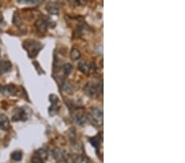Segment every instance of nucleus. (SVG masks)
Returning a JSON list of instances; mask_svg holds the SVG:
<instances>
[{
	"mask_svg": "<svg viewBox=\"0 0 185 163\" xmlns=\"http://www.w3.org/2000/svg\"><path fill=\"white\" fill-rule=\"evenodd\" d=\"M23 47L27 51V54L30 58H36L39 52L42 49L43 45L39 41L35 40H27L23 42Z\"/></svg>",
	"mask_w": 185,
	"mask_h": 163,
	"instance_id": "obj_1",
	"label": "nucleus"
},
{
	"mask_svg": "<svg viewBox=\"0 0 185 163\" xmlns=\"http://www.w3.org/2000/svg\"><path fill=\"white\" fill-rule=\"evenodd\" d=\"M87 119L96 127H100L103 125V111L99 107H92L87 114Z\"/></svg>",
	"mask_w": 185,
	"mask_h": 163,
	"instance_id": "obj_2",
	"label": "nucleus"
},
{
	"mask_svg": "<svg viewBox=\"0 0 185 163\" xmlns=\"http://www.w3.org/2000/svg\"><path fill=\"white\" fill-rule=\"evenodd\" d=\"M84 92L86 95L89 97H96L99 96V93H102L103 92V82L100 81V83H88L84 87Z\"/></svg>",
	"mask_w": 185,
	"mask_h": 163,
	"instance_id": "obj_3",
	"label": "nucleus"
},
{
	"mask_svg": "<svg viewBox=\"0 0 185 163\" xmlns=\"http://www.w3.org/2000/svg\"><path fill=\"white\" fill-rule=\"evenodd\" d=\"M72 119L74 123L78 125H83L87 121V115L85 113V110L82 107L72 108L71 113Z\"/></svg>",
	"mask_w": 185,
	"mask_h": 163,
	"instance_id": "obj_4",
	"label": "nucleus"
},
{
	"mask_svg": "<svg viewBox=\"0 0 185 163\" xmlns=\"http://www.w3.org/2000/svg\"><path fill=\"white\" fill-rule=\"evenodd\" d=\"M31 114V110L27 107L18 108L12 117V121H26Z\"/></svg>",
	"mask_w": 185,
	"mask_h": 163,
	"instance_id": "obj_5",
	"label": "nucleus"
},
{
	"mask_svg": "<svg viewBox=\"0 0 185 163\" xmlns=\"http://www.w3.org/2000/svg\"><path fill=\"white\" fill-rule=\"evenodd\" d=\"M53 156L56 161L59 163H67L69 161L68 156L66 155V152L61 148H56L53 151Z\"/></svg>",
	"mask_w": 185,
	"mask_h": 163,
	"instance_id": "obj_6",
	"label": "nucleus"
},
{
	"mask_svg": "<svg viewBox=\"0 0 185 163\" xmlns=\"http://www.w3.org/2000/svg\"><path fill=\"white\" fill-rule=\"evenodd\" d=\"M36 27L40 32H41V33H45V31H47V28H48V27H51V28H54V26L52 25V23L50 22L49 19L44 18V19H40V20H38L36 22Z\"/></svg>",
	"mask_w": 185,
	"mask_h": 163,
	"instance_id": "obj_7",
	"label": "nucleus"
},
{
	"mask_svg": "<svg viewBox=\"0 0 185 163\" xmlns=\"http://www.w3.org/2000/svg\"><path fill=\"white\" fill-rule=\"evenodd\" d=\"M58 97L54 94H52L49 96V101L51 102V107L49 108V111L50 115H54L57 114V112L59 110V106H58Z\"/></svg>",
	"mask_w": 185,
	"mask_h": 163,
	"instance_id": "obj_8",
	"label": "nucleus"
},
{
	"mask_svg": "<svg viewBox=\"0 0 185 163\" xmlns=\"http://www.w3.org/2000/svg\"><path fill=\"white\" fill-rule=\"evenodd\" d=\"M17 92H18V87L12 84H8L1 87V92L4 96H12L15 95Z\"/></svg>",
	"mask_w": 185,
	"mask_h": 163,
	"instance_id": "obj_9",
	"label": "nucleus"
},
{
	"mask_svg": "<svg viewBox=\"0 0 185 163\" xmlns=\"http://www.w3.org/2000/svg\"><path fill=\"white\" fill-rule=\"evenodd\" d=\"M46 10L49 14L57 15L59 12V5L58 3L49 2L46 5Z\"/></svg>",
	"mask_w": 185,
	"mask_h": 163,
	"instance_id": "obj_10",
	"label": "nucleus"
},
{
	"mask_svg": "<svg viewBox=\"0 0 185 163\" xmlns=\"http://www.w3.org/2000/svg\"><path fill=\"white\" fill-rule=\"evenodd\" d=\"M12 65L8 60H0V75L11 71Z\"/></svg>",
	"mask_w": 185,
	"mask_h": 163,
	"instance_id": "obj_11",
	"label": "nucleus"
},
{
	"mask_svg": "<svg viewBox=\"0 0 185 163\" xmlns=\"http://www.w3.org/2000/svg\"><path fill=\"white\" fill-rule=\"evenodd\" d=\"M0 129L4 131H7L10 129V121L8 117L3 114L0 115Z\"/></svg>",
	"mask_w": 185,
	"mask_h": 163,
	"instance_id": "obj_12",
	"label": "nucleus"
},
{
	"mask_svg": "<svg viewBox=\"0 0 185 163\" xmlns=\"http://www.w3.org/2000/svg\"><path fill=\"white\" fill-rule=\"evenodd\" d=\"M78 69L80 70L81 72H82L83 74H89L90 70H91V67L89 66V64L84 60H81L80 62L78 63Z\"/></svg>",
	"mask_w": 185,
	"mask_h": 163,
	"instance_id": "obj_13",
	"label": "nucleus"
},
{
	"mask_svg": "<svg viewBox=\"0 0 185 163\" xmlns=\"http://www.w3.org/2000/svg\"><path fill=\"white\" fill-rule=\"evenodd\" d=\"M72 163H89V160L87 156L83 155H75L71 158Z\"/></svg>",
	"mask_w": 185,
	"mask_h": 163,
	"instance_id": "obj_14",
	"label": "nucleus"
},
{
	"mask_svg": "<svg viewBox=\"0 0 185 163\" xmlns=\"http://www.w3.org/2000/svg\"><path fill=\"white\" fill-rule=\"evenodd\" d=\"M102 140V134H100V136L97 135L96 137H93L92 139H90V143L97 149L100 146V141Z\"/></svg>",
	"mask_w": 185,
	"mask_h": 163,
	"instance_id": "obj_15",
	"label": "nucleus"
},
{
	"mask_svg": "<svg viewBox=\"0 0 185 163\" xmlns=\"http://www.w3.org/2000/svg\"><path fill=\"white\" fill-rule=\"evenodd\" d=\"M36 154H37V156H38L39 158L41 159L42 161L47 160V158H48V152H47V150L45 149V148H40V149H39L36 152Z\"/></svg>",
	"mask_w": 185,
	"mask_h": 163,
	"instance_id": "obj_16",
	"label": "nucleus"
},
{
	"mask_svg": "<svg viewBox=\"0 0 185 163\" xmlns=\"http://www.w3.org/2000/svg\"><path fill=\"white\" fill-rule=\"evenodd\" d=\"M81 53L77 48H73L72 49L71 53H70V58L72 60H78V59H80Z\"/></svg>",
	"mask_w": 185,
	"mask_h": 163,
	"instance_id": "obj_17",
	"label": "nucleus"
},
{
	"mask_svg": "<svg viewBox=\"0 0 185 163\" xmlns=\"http://www.w3.org/2000/svg\"><path fill=\"white\" fill-rule=\"evenodd\" d=\"M11 158L15 161H20L22 159V152L21 151H15L11 154Z\"/></svg>",
	"mask_w": 185,
	"mask_h": 163,
	"instance_id": "obj_18",
	"label": "nucleus"
},
{
	"mask_svg": "<svg viewBox=\"0 0 185 163\" xmlns=\"http://www.w3.org/2000/svg\"><path fill=\"white\" fill-rule=\"evenodd\" d=\"M12 23H13L15 26L17 27H20L22 23V18H21L20 15L18 13H15L13 14V17H12Z\"/></svg>",
	"mask_w": 185,
	"mask_h": 163,
	"instance_id": "obj_19",
	"label": "nucleus"
},
{
	"mask_svg": "<svg viewBox=\"0 0 185 163\" xmlns=\"http://www.w3.org/2000/svg\"><path fill=\"white\" fill-rule=\"evenodd\" d=\"M31 162L32 163H45L44 161H42L41 159L39 158L38 156H34L33 158L31 159Z\"/></svg>",
	"mask_w": 185,
	"mask_h": 163,
	"instance_id": "obj_20",
	"label": "nucleus"
},
{
	"mask_svg": "<svg viewBox=\"0 0 185 163\" xmlns=\"http://www.w3.org/2000/svg\"><path fill=\"white\" fill-rule=\"evenodd\" d=\"M2 24H4V19H3V16H2V13H0V27Z\"/></svg>",
	"mask_w": 185,
	"mask_h": 163,
	"instance_id": "obj_21",
	"label": "nucleus"
},
{
	"mask_svg": "<svg viewBox=\"0 0 185 163\" xmlns=\"http://www.w3.org/2000/svg\"><path fill=\"white\" fill-rule=\"evenodd\" d=\"M0 54H1V50H0Z\"/></svg>",
	"mask_w": 185,
	"mask_h": 163,
	"instance_id": "obj_22",
	"label": "nucleus"
},
{
	"mask_svg": "<svg viewBox=\"0 0 185 163\" xmlns=\"http://www.w3.org/2000/svg\"><path fill=\"white\" fill-rule=\"evenodd\" d=\"M0 5H1V3H0Z\"/></svg>",
	"mask_w": 185,
	"mask_h": 163,
	"instance_id": "obj_23",
	"label": "nucleus"
}]
</instances>
